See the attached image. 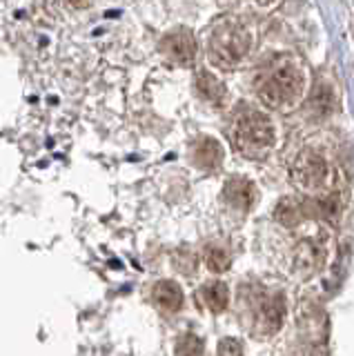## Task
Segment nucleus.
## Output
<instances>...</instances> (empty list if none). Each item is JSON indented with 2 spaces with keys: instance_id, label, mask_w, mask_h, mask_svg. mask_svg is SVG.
Segmentation results:
<instances>
[{
  "instance_id": "13",
  "label": "nucleus",
  "mask_w": 354,
  "mask_h": 356,
  "mask_svg": "<svg viewBox=\"0 0 354 356\" xmlns=\"http://www.w3.org/2000/svg\"><path fill=\"white\" fill-rule=\"evenodd\" d=\"M276 220L281 222L285 227H294L298 225L305 216H307V207L303 203H298L296 198H283L279 205H276V211H274Z\"/></svg>"
},
{
  "instance_id": "9",
  "label": "nucleus",
  "mask_w": 354,
  "mask_h": 356,
  "mask_svg": "<svg viewBox=\"0 0 354 356\" xmlns=\"http://www.w3.org/2000/svg\"><path fill=\"white\" fill-rule=\"evenodd\" d=\"M190 159L198 170L214 172L223 165V147L214 138H198L190 149Z\"/></svg>"
},
{
  "instance_id": "2",
  "label": "nucleus",
  "mask_w": 354,
  "mask_h": 356,
  "mask_svg": "<svg viewBox=\"0 0 354 356\" xmlns=\"http://www.w3.org/2000/svg\"><path fill=\"white\" fill-rule=\"evenodd\" d=\"M292 178L307 194H314L319 198L337 194V187L341 185V172L323 152L305 149L296 156L292 165Z\"/></svg>"
},
{
  "instance_id": "19",
  "label": "nucleus",
  "mask_w": 354,
  "mask_h": 356,
  "mask_svg": "<svg viewBox=\"0 0 354 356\" xmlns=\"http://www.w3.org/2000/svg\"><path fill=\"white\" fill-rule=\"evenodd\" d=\"M176 263H179V265H176L179 270H183V272L190 274V272L194 270V265H196V256L190 254V252H187V256H185V252H181V259L176 256Z\"/></svg>"
},
{
  "instance_id": "11",
  "label": "nucleus",
  "mask_w": 354,
  "mask_h": 356,
  "mask_svg": "<svg viewBox=\"0 0 354 356\" xmlns=\"http://www.w3.org/2000/svg\"><path fill=\"white\" fill-rule=\"evenodd\" d=\"M152 298L165 312H179L183 307V289L172 281H161L154 285Z\"/></svg>"
},
{
  "instance_id": "18",
  "label": "nucleus",
  "mask_w": 354,
  "mask_h": 356,
  "mask_svg": "<svg viewBox=\"0 0 354 356\" xmlns=\"http://www.w3.org/2000/svg\"><path fill=\"white\" fill-rule=\"evenodd\" d=\"M290 356H328V352L323 345H319V343H303V345H298L296 350H292Z\"/></svg>"
},
{
  "instance_id": "16",
  "label": "nucleus",
  "mask_w": 354,
  "mask_h": 356,
  "mask_svg": "<svg viewBox=\"0 0 354 356\" xmlns=\"http://www.w3.org/2000/svg\"><path fill=\"white\" fill-rule=\"evenodd\" d=\"M205 343L196 334H183L176 343V356H203Z\"/></svg>"
},
{
  "instance_id": "10",
  "label": "nucleus",
  "mask_w": 354,
  "mask_h": 356,
  "mask_svg": "<svg viewBox=\"0 0 354 356\" xmlns=\"http://www.w3.org/2000/svg\"><path fill=\"white\" fill-rule=\"evenodd\" d=\"M194 87H196L198 98L205 100L207 105L225 107V103H227V89H225L223 81L216 78L212 72H198L196 81H194Z\"/></svg>"
},
{
  "instance_id": "12",
  "label": "nucleus",
  "mask_w": 354,
  "mask_h": 356,
  "mask_svg": "<svg viewBox=\"0 0 354 356\" xmlns=\"http://www.w3.org/2000/svg\"><path fill=\"white\" fill-rule=\"evenodd\" d=\"M337 107H339V96L335 92V87L328 83H319L314 87L312 96H309V109H312L316 116H328Z\"/></svg>"
},
{
  "instance_id": "17",
  "label": "nucleus",
  "mask_w": 354,
  "mask_h": 356,
  "mask_svg": "<svg viewBox=\"0 0 354 356\" xmlns=\"http://www.w3.org/2000/svg\"><path fill=\"white\" fill-rule=\"evenodd\" d=\"M218 356H243V348H241V343L236 339H223L218 343Z\"/></svg>"
},
{
  "instance_id": "8",
  "label": "nucleus",
  "mask_w": 354,
  "mask_h": 356,
  "mask_svg": "<svg viewBox=\"0 0 354 356\" xmlns=\"http://www.w3.org/2000/svg\"><path fill=\"white\" fill-rule=\"evenodd\" d=\"M223 198L232 209L250 211L254 207V203H257V187H254V183L248 181V178L234 176L232 181L225 183Z\"/></svg>"
},
{
  "instance_id": "1",
  "label": "nucleus",
  "mask_w": 354,
  "mask_h": 356,
  "mask_svg": "<svg viewBox=\"0 0 354 356\" xmlns=\"http://www.w3.org/2000/svg\"><path fill=\"white\" fill-rule=\"evenodd\" d=\"M305 94V72L292 58H276L259 83V96L272 109H290Z\"/></svg>"
},
{
  "instance_id": "3",
  "label": "nucleus",
  "mask_w": 354,
  "mask_h": 356,
  "mask_svg": "<svg viewBox=\"0 0 354 356\" xmlns=\"http://www.w3.org/2000/svg\"><path fill=\"white\" fill-rule=\"evenodd\" d=\"M232 143L246 159L263 161L265 156L272 154L276 145L272 120L259 111H250V114L241 116L234 125V131H232Z\"/></svg>"
},
{
  "instance_id": "6",
  "label": "nucleus",
  "mask_w": 354,
  "mask_h": 356,
  "mask_svg": "<svg viewBox=\"0 0 354 356\" xmlns=\"http://www.w3.org/2000/svg\"><path fill=\"white\" fill-rule=\"evenodd\" d=\"M161 51L181 67H192L196 60V38L190 29L170 31L161 40Z\"/></svg>"
},
{
  "instance_id": "15",
  "label": "nucleus",
  "mask_w": 354,
  "mask_h": 356,
  "mask_svg": "<svg viewBox=\"0 0 354 356\" xmlns=\"http://www.w3.org/2000/svg\"><path fill=\"white\" fill-rule=\"evenodd\" d=\"M205 265L216 274L227 272L232 265V256L225 248H220V245H209L205 252Z\"/></svg>"
},
{
  "instance_id": "5",
  "label": "nucleus",
  "mask_w": 354,
  "mask_h": 356,
  "mask_svg": "<svg viewBox=\"0 0 354 356\" xmlns=\"http://www.w3.org/2000/svg\"><path fill=\"white\" fill-rule=\"evenodd\" d=\"M254 303V332L261 337H272L281 330L285 316L283 294H259Z\"/></svg>"
},
{
  "instance_id": "14",
  "label": "nucleus",
  "mask_w": 354,
  "mask_h": 356,
  "mask_svg": "<svg viewBox=\"0 0 354 356\" xmlns=\"http://www.w3.org/2000/svg\"><path fill=\"white\" fill-rule=\"evenodd\" d=\"M201 298H203V303L214 312V314H220V312L230 305V289L225 283H220V281L207 283L201 289Z\"/></svg>"
},
{
  "instance_id": "4",
  "label": "nucleus",
  "mask_w": 354,
  "mask_h": 356,
  "mask_svg": "<svg viewBox=\"0 0 354 356\" xmlns=\"http://www.w3.org/2000/svg\"><path fill=\"white\" fill-rule=\"evenodd\" d=\"M252 47V33L236 20H223L209 36V60L220 70H232L248 56Z\"/></svg>"
},
{
  "instance_id": "7",
  "label": "nucleus",
  "mask_w": 354,
  "mask_h": 356,
  "mask_svg": "<svg viewBox=\"0 0 354 356\" xmlns=\"http://www.w3.org/2000/svg\"><path fill=\"white\" fill-rule=\"evenodd\" d=\"M325 261V248H323V241L319 238H307L296 248L294 254V267L296 272L301 276H312L316 274L321 267H323Z\"/></svg>"
}]
</instances>
